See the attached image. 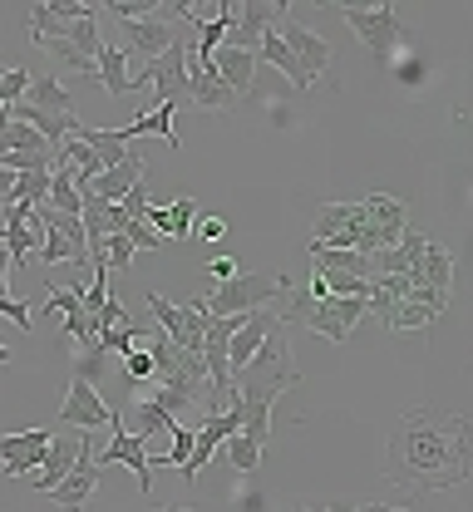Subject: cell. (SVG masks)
Instances as JSON below:
<instances>
[{
    "instance_id": "17",
    "label": "cell",
    "mask_w": 473,
    "mask_h": 512,
    "mask_svg": "<svg viewBox=\"0 0 473 512\" xmlns=\"http://www.w3.org/2000/svg\"><path fill=\"white\" fill-rule=\"evenodd\" d=\"M124 40H129V55L153 64L173 40H178V30H173L163 15H148V20H124Z\"/></svg>"
},
{
    "instance_id": "46",
    "label": "cell",
    "mask_w": 473,
    "mask_h": 512,
    "mask_svg": "<svg viewBox=\"0 0 473 512\" xmlns=\"http://www.w3.org/2000/svg\"><path fill=\"white\" fill-rule=\"evenodd\" d=\"M207 271H212L217 281H227V276H237V256H217V261H212Z\"/></svg>"
},
{
    "instance_id": "8",
    "label": "cell",
    "mask_w": 473,
    "mask_h": 512,
    "mask_svg": "<svg viewBox=\"0 0 473 512\" xmlns=\"http://www.w3.org/2000/svg\"><path fill=\"white\" fill-rule=\"evenodd\" d=\"M94 488H99V463H94V448H89V434H84L74 468H69V473L55 483V488H50V493H45V498H55V508H60V512H79L89 498H94Z\"/></svg>"
},
{
    "instance_id": "41",
    "label": "cell",
    "mask_w": 473,
    "mask_h": 512,
    "mask_svg": "<svg viewBox=\"0 0 473 512\" xmlns=\"http://www.w3.org/2000/svg\"><path fill=\"white\" fill-rule=\"evenodd\" d=\"M193 458V429H183V424H173L168 429V448H163V463H173V468H183Z\"/></svg>"
},
{
    "instance_id": "27",
    "label": "cell",
    "mask_w": 473,
    "mask_h": 512,
    "mask_svg": "<svg viewBox=\"0 0 473 512\" xmlns=\"http://www.w3.org/2000/svg\"><path fill=\"white\" fill-rule=\"evenodd\" d=\"M94 74L104 79V89H109V94H134L129 60H124V50H119L114 40H104V45H99V55H94Z\"/></svg>"
},
{
    "instance_id": "43",
    "label": "cell",
    "mask_w": 473,
    "mask_h": 512,
    "mask_svg": "<svg viewBox=\"0 0 473 512\" xmlns=\"http://www.w3.org/2000/svg\"><path fill=\"white\" fill-rule=\"evenodd\" d=\"M124 237L134 242V252H158V242H163V237H158V232H153L148 222H134V217H129V227H124Z\"/></svg>"
},
{
    "instance_id": "42",
    "label": "cell",
    "mask_w": 473,
    "mask_h": 512,
    "mask_svg": "<svg viewBox=\"0 0 473 512\" xmlns=\"http://www.w3.org/2000/svg\"><path fill=\"white\" fill-rule=\"evenodd\" d=\"M109 15L124 25V20H148L158 15V0H109Z\"/></svg>"
},
{
    "instance_id": "35",
    "label": "cell",
    "mask_w": 473,
    "mask_h": 512,
    "mask_svg": "<svg viewBox=\"0 0 473 512\" xmlns=\"http://www.w3.org/2000/svg\"><path fill=\"white\" fill-rule=\"evenodd\" d=\"M45 192H50V168H40V173H15L10 202H15V207H40Z\"/></svg>"
},
{
    "instance_id": "45",
    "label": "cell",
    "mask_w": 473,
    "mask_h": 512,
    "mask_svg": "<svg viewBox=\"0 0 473 512\" xmlns=\"http://www.w3.org/2000/svg\"><path fill=\"white\" fill-rule=\"evenodd\" d=\"M198 232H203V242H222V237H227V222H222V217H203Z\"/></svg>"
},
{
    "instance_id": "37",
    "label": "cell",
    "mask_w": 473,
    "mask_h": 512,
    "mask_svg": "<svg viewBox=\"0 0 473 512\" xmlns=\"http://www.w3.org/2000/svg\"><path fill=\"white\" fill-rule=\"evenodd\" d=\"M222 448H227V463H232L237 473H252V468L262 463V444H252L247 434H232Z\"/></svg>"
},
{
    "instance_id": "11",
    "label": "cell",
    "mask_w": 473,
    "mask_h": 512,
    "mask_svg": "<svg viewBox=\"0 0 473 512\" xmlns=\"http://www.w3.org/2000/svg\"><path fill=\"white\" fill-rule=\"evenodd\" d=\"M355 227H365V212H360V202H326V207L316 212L311 247H340V252H350V237H355Z\"/></svg>"
},
{
    "instance_id": "19",
    "label": "cell",
    "mask_w": 473,
    "mask_h": 512,
    "mask_svg": "<svg viewBox=\"0 0 473 512\" xmlns=\"http://www.w3.org/2000/svg\"><path fill=\"white\" fill-rule=\"evenodd\" d=\"M207 64H212V74L222 79V89H227L232 99H247V94H252V69H257V55L222 45V50H217Z\"/></svg>"
},
{
    "instance_id": "14",
    "label": "cell",
    "mask_w": 473,
    "mask_h": 512,
    "mask_svg": "<svg viewBox=\"0 0 473 512\" xmlns=\"http://www.w3.org/2000/svg\"><path fill=\"white\" fill-rule=\"evenodd\" d=\"M94 463H99V468L124 463V468L138 478V493H148V488H153V473H148V468H153V458H148V439H138V434H124V429H119V434L109 439V448H104Z\"/></svg>"
},
{
    "instance_id": "6",
    "label": "cell",
    "mask_w": 473,
    "mask_h": 512,
    "mask_svg": "<svg viewBox=\"0 0 473 512\" xmlns=\"http://www.w3.org/2000/svg\"><path fill=\"white\" fill-rule=\"evenodd\" d=\"M148 311H153V325H163V335H168L178 350H188V355H203V330H207V320H212L203 311V301L173 306L168 296L148 291Z\"/></svg>"
},
{
    "instance_id": "29",
    "label": "cell",
    "mask_w": 473,
    "mask_h": 512,
    "mask_svg": "<svg viewBox=\"0 0 473 512\" xmlns=\"http://www.w3.org/2000/svg\"><path fill=\"white\" fill-rule=\"evenodd\" d=\"M178 419L168 414V409H158L153 399H138V404H129V429L124 434H138V439H148L153 444V434H168Z\"/></svg>"
},
{
    "instance_id": "16",
    "label": "cell",
    "mask_w": 473,
    "mask_h": 512,
    "mask_svg": "<svg viewBox=\"0 0 473 512\" xmlns=\"http://www.w3.org/2000/svg\"><path fill=\"white\" fill-rule=\"evenodd\" d=\"M271 325H276V311H271V306L242 316V325H237V330H232V340H227V370H242V365L262 350V340H267Z\"/></svg>"
},
{
    "instance_id": "7",
    "label": "cell",
    "mask_w": 473,
    "mask_h": 512,
    "mask_svg": "<svg viewBox=\"0 0 473 512\" xmlns=\"http://www.w3.org/2000/svg\"><path fill=\"white\" fill-rule=\"evenodd\" d=\"M143 84L158 94V104H188V40L183 35L134 79V89H143Z\"/></svg>"
},
{
    "instance_id": "5",
    "label": "cell",
    "mask_w": 473,
    "mask_h": 512,
    "mask_svg": "<svg viewBox=\"0 0 473 512\" xmlns=\"http://www.w3.org/2000/svg\"><path fill=\"white\" fill-rule=\"evenodd\" d=\"M60 424L69 429H79V434H89V429H124V419H119V409H109L104 404V394H99V384L84 380V375H74L65 389V404H60Z\"/></svg>"
},
{
    "instance_id": "15",
    "label": "cell",
    "mask_w": 473,
    "mask_h": 512,
    "mask_svg": "<svg viewBox=\"0 0 473 512\" xmlns=\"http://www.w3.org/2000/svg\"><path fill=\"white\" fill-rule=\"evenodd\" d=\"M276 35H281V45L296 55V64L311 74V79H321L326 74V64H331V45L321 40V35H311L306 25H296V20H281L276 25Z\"/></svg>"
},
{
    "instance_id": "28",
    "label": "cell",
    "mask_w": 473,
    "mask_h": 512,
    "mask_svg": "<svg viewBox=\"0 0 473 512\" xmlns=\"http://www.w3.org/2000/svg\"><path fill=\"white\" fill-rule=\"evenodd\" d=\"M25 104H30V109H40V114H60V119L74 114V99H69L50 74H40V79L30 74V84H25Z\"/></svg>"
},
{
    "instance_id": "9",
    "label": "cell",
    "mask_w": 473,
    "mask_h": 512,
    "mask_svg": "<svg viewBox=\"0 0 473 512\" xmlns=\"http://www.w3.org/2000/svg\"><path fill=\"white\" fill-rule=\"evenodd\" d=\"M237 424H242V414H237V404H227V409H217V414H207V419H203V429L193 434V458H188V463H183L178 473H183L188 483H198V473H203V468H207V458H212L217 448H222V444H227V439H232V434H237Z\"/></svg>"
},
{
    "instance_id": "34",
    "label": "cell",
    "mask_w": 473,
    "mask_h": 512,
    "mask_svg": "<svg viewBox=\"0 0 473 512\" xmlns=\"http://www.w3.org/2000/svg\"><path fill=\"white\" fill-rule=\"evenodd\" d=\"M434 320H439V316H434L424 301H409V296H405V301L385 316V330H390V335H400V330H424V325H434Z\"/></svg>"
},
{
    "instance_id": "33",
    "label": "cell",
    "mask_w": 473,
    "mask_h": 512,
    "mask_svg": "<svg viewBox=\"0 0 473 512\" xmlns=\"http://www.w3.org/2000/svg\"><path fill=\"white\" fill-rule=\"evenodd\" d=\"M405 296H409V276H370V301L365 306L385 320Z\"/></svg>"
},
{
    "instance_id": "50",
    "label": "cell",
    "mask_w": 473,
    "mask_h": 512,
    "mask_svg": "<svg viewBox=\"0 0 473 512\" xmlns=\"http://www.w3.org/2000/svg\"><path fill=\"white\" fill-rule=\"evenodd\" d=\"M0 365H10V345L5 340H0Z\"/></svg>"
},
{
    "instance_id": "49",
    "label": "cell",
    "mask_w": 473,
    "mask_h": 512,
    "mask_svg": "<svg viewBox=\"0 0 473 512\" xmlns=\"http://www.w3.org/2000/svg\"><path fill=\"white\" fill-rule=\"evenodd\" d=\"M0 296H10V261H0Z\"/></svg>"
},
{
    "instance_id": "22",
    "label": "cell",
    "mask_w": 473,
    "mask_h": 512,
    "mask_svg": "<svg viewBox=\"0 0 473 512\" xmlns=\"http://www.w3.org/2000/svg\"><path fill=\"white\" fill-rule=\"evenodd\" d=\"M188 104L193 109H232L237 99L222 89V79L212 74V64H193V55H188Z\"/></svg>"
},
{
    "instance_id": "1",
    "label": "cell",
    "mask_w": 473,
    "mask_h": 512,
    "mask_svg": "<svg viewBox=\"0 0 473 512\" xmlns=\"http://www.w3.org/2000/svg\"><path fill=\"white\" fill-rule=\"evenodd\" d=\"M473 468V424L444 409H409L385 439V478L405 488H459Z\"/></svg>"
},
{
    "instance_id": "48",
    "label": "cell",
    "mask_w": 473,
    "mask_h": 512,
    "mask_svg": "<svg viewBox=\"0 0 473 512\" xmlns=\"http://www.w3.org/2000/svg\"><path fill=\"white\" fill-rule=\"evenodd\" d=\"M10 188H15V173H10V168H0V197H10Z\"/></svg>"
},
{
    "instance_id": "3",
    "label": "cell",
    "mask_w": 473,
    "mask_h": 512,
    "mask_svg": "<svg viewBox=\"0 0 473 512\" xmlns=\"http://www.w3.org/2000/svg\"><path fill=\"white\" fill-rule=\"evenodd\" d=\"M286 286H291V276H271V271H237V276L217 281V291L203 301V311H207V316L242 320L247 311H262V306H271Z\"/></svg>"
},
{
    "instance_id": "2",
    "label": "cell",
    "mask_w": 473,
    "mask_h": 512,
    "mask_svg": "<svg viewBox=\"0 0 473 512\" xmlns=\"http://www.w3.org/2000/svg\"><path fill=\"white\" fill-rule=\"evenodd\" d=\"M291 384H296L291 340H286V325L276 320L267 330V340H262V350L242 370H232V389H237V399H267V404H276V394L291 389Z\"/></svg>"
},
{
    "instance_id": "36",
    "label": "cell",
    "mask_w": 473,
    "mask_h": 512,
    "mask_svg": "<svg viewBox=\"0 0 473 512\" xmlns=\"http://www.w3.org/2000/svg\"><path fill=\"white\" fill-rule=\"evenodd\" d=\"M163 207H168V242H183V237H193L198 197H173V202H163Z\"/></svg>"
},
{
    "instance_id": "32",
    "label": "cell",
    "mask_w": 473,
    "mask_h": 512,
    "mask_svg": "<svg viewBox=\"0 0 473 512\" xmlns=\"http://www.w3.org/2000/svg\"><path fill=\"white\" fill-rule=\"evenodd\" d=\"M311 266H316V271H350V276H375L370 256L340 252V247H311Z\"/></svg>"
},
{
    "instance_id": "13",
    "label": "cell",
    "mask_w": 473,
    "mask_h": 512,
    "mask_svg": "<svg viewBox=\"0 0 473 512\" xmlns=\"http://www.w3.org/2000/svg\"><path fill=\"white\" fill-rule=\"evenodd\" d=\"M45 448H50V434H45V429H20V434H5V439H0V463H5L10 478H25V473L40 468Z\"/></svg>"
},
{
    "instance_id": "24",
    "label": "cell",
    "mask_w": 473,
    "mask_h": 512,
    "mask_svg": "<svg viewBox=\"0 0 473 512\" xmlns=\"http://www.w3.org/2000/svg\"><path fill=\"white\" fill-rule=\"evenodd\" d=\"M173 114H178V104H158V109L138 114L134 124L119 128V138H124V143H134V138H143V133H158V138L178 153V148H183V138H178V128H173Z\"/></svg>"
},
{
    "instance_id": "31",
    "label": "cell",
    "mask_w": 473,
    "mask_h": 512,
    "mask_svg": "<svg viewBox=\"0 0 473 512\" xmlns=\"http://www.w3.org/2000/svg\"><path fill=\"white\" fill-rule=\"evenodd\" d=\"M45 207H55V212H65V217H79V188H74V173H69V163H50V192H45Z\"/></svg>"
},
{
    "instance_id": "21",
    "label": "cell",
    "mask_w": 473,
    "mask_h": 512,
    "mask_svg": "<svg viewBox=\"0 0 473 512\" xmlns=\"http://www.w3.org/2000/svg\"><path fill=\"white\" fill-rule=\"evenodd\" d=\"M79 444H84V434H60V439H50L45 448V458H40V478H35V493H50L60 478H65L69 468H74V458H79Z\"/></svg>"
},
{
    "instance_id": "18",
    "label": "cell",
    "mask_w": 473,
    "mask_h": 512,
    "mask_svg": "<svg viewBox=\"0 0 473 512\" xmlns=\"http://www.w3.org/2000/svg\"><path fill=\"white\" fill-rule=\"evenodd\" d=\"M409 286H424V291H444L449 296V286H454V252L439 247V242H424V252H419L414 271H409Z\"/></svg>"
},
{
    "instance_id": "44",
    "label": "cell",
    "mask_w": 473,
    "mask_h": 512,
    "mask_svg": "<svg viewBox=\"0 0 473 512\" xmlns=\"http://www.w3.org/2000/svg\"><path fill=\"white\" fill-rule=\"evenodd\" d=\"M45 10H50V20H84V15H94V5H84V0H50Z\"/></svg>"
},
{
    "instance_id": "38",
    "label": "cell",
    "mask_w": 473,
    "mask_h": 512,
    "mask_svg": "<svg viewBox=\"0 0 473 512\" xmlns=\"http://www.w3.org/2000/svg\"><path fill=\"white\" fill-rule=\"evenodd\" d=\"M326 311H331V316L340 320V330H345V335H350V330H355V325H360V316H365V311H370V306H365V301H360V296H326Z\"/></svg>"
},
{
    "instance_id": "12",
    "label": "cell",
    "mask_w": 473,
    "mask_h": 512,
    "mask_svg": "<svg viewBox=\"0 0 473 512\" xmlns=\"http://www.w3.org/2000/svg\"><path fill=\"white\" fill-rule=\"evenodd\" d=\"M79 227H84V242L99 247L104 237H114V232L129 227V212H124L119 202H104V197H94V192H79Z\"/></svg>"
},
{
    "instance_id": "4",
    "label": "cell",
    "mask_w": 473,
    "mask_h": 512,
    "mask_svg": "<svg viewBox=\"0 0 473 512\" xmlns=\"http://www.w3.org/2000/svg\"><path fill=\"white\" fill-rule=\"evenodd\" d=\"M340 20L370 45V55L385 64L395 55V45L405 40V20L395 15V5H340Z\"/></svg>"
},
{
    "instance_id": "40",
    "label": "cell",
    "mask_w": 473,
    "mask_h": 512,
    "mask_svg": "<svg viewBox=\"0 0 473 512\" xmlns=\"http://www.w3.org/2000/svg\"><path fill=\"white\" fill-rule=\"evenodd\" d=\"M124 380L134 384H153V355H148V345H134L129 355H124Z\"/></svg>"
},
{
    "instance_id": "39",
    "label": "cell",
    "mask_w": 473,
    "mask_h": 512,
    "mask_svg": "<svg viewBox=\"0 0 473 512\" xmlns=\"http://www.w3.org/2000/svg\"><path fill=\"white\" fill-rule=\"evenodd\" d=\"M84 311V301H79V291H69V286H60V281H50V301H45V311L40 316H79Z\"/></svg>"
},
{
    "instance_id": "30",
    "label": "cell",
    "mask_w": 473,
    "mask_h": 512,
    "mask_svg": "<svg viewBox=\"0 0 473 512\" xmlns=\"http://www.w3.org/2000/svg\"><path fill=\"white\" fill-rule=\"evenodd\" d=\"M60 261L89 266V242H84V237H69V232H45V242H40V266H60Z\"/></svg>"
},
{
    "instance_id": "23",
    "label": "cell",
    "mask_w": 473,
    "mask_h": 512,
    "mask_svg": "<svg viewBox=\"0 0 473 512\" xmlns=\"http://www.w3.org/2000/svg\"><path fill=\"white\" fill-rule=\"evenodd\" d=\"M424 232H405L395 247H385V252L370 256V266H375V276H409L414 271V261H419V252H424Z\"/></svg>"
},
{
    "instance_id": "25",
    "label": "cell",
    "mask_w": 473,
    "mask_h": 512,
    "mask_svg": "<svg viewBox=\"0 0 473 512\" xmlns=\"http://www.w3.org/2000/svg\"><path fill=\"white\" fill-rule=\"evenodd\" d=\"M74 138H79V143H84V148H89V153H94L104 168H119V163L134 153V148L119 138V128H84V124H79V128H74Z\"/></svg>"
},
{
    "instance_id": "10",
    "label": "cell",
    "mask_w": 473,
    "mask_h": 512,
    "mask_svg": "<svg viewBox=\"0 0 473 512\" xmlns=\"http://www.w3.org/2000/svg\"><path fill=\"white\" fill-rule=\"evenodd\" d=\"M281 20H286V0H276V5H271V0H242V5H237V25H232L227 45L252 55V50H257V40H262L267 30H276Z\"/></svg>"
},
{
    "instance_id": "47",
    "label": "cell",
    "mask_w": 473,
    "mask_h": 512,
    "mask_svg": "<svg viewBox=\"0 0 473 512\" xmlns=\"http://www.w3.org/2000/svg\"><path fill=\"white\" fill-rule=\"evenodd\" d=\"M301 512H405V508H390V503H365V508H301Z\"/></svg>"
},
{
    "instance_id": "26",
    "label": "cell",
    "mask_w": 473,
    "mask_h": 512,
    "mask_svg": "<svg viewBox=\"0 0 473 512\" xmlns=\"http://www.w3.org/2000/svg\"><path fill=\"white\" fill-rule=\"evenodd\" d=\"M252 55H257V60H267V64H276V69H281V74H286V79H291V84L301 89V94H306V89L316 84V79H311V74H306V69L296 64V55H291V50L281 45V35H276V30H267V35L257 40V50H252Z\"/></svg>"
},
{
    "instance_id": "51",
    "label": "cell",
    "mask_w": 473,
    "mask_h": 512,
    "mask_svg": "<svg viewBox=\"0 0 473 512\" xmlns=\"http://www.w3.org/2000/svg\"><path fill=\"white\" fill-rule=\"evenodd\" d=\"M163 512H198V508H188V503H183V508H163Z\"/></svg>"
},
{
    "instance_id": "20",
    "label": "cell",
    "mask_w": 473,
    "mask_h": 512,
    "mask_svg": "<svg viewBox=\"0 0 473 512\" xmlns=\"http://www.w3.org/2000/svg\"><path fill=\"white\" fill-rule=\"evenodd\" d=\"M138 183H143V158H138V153H129L119 168H104V173H99V178H94L84 192H94V197H104V202H124Z\"/></svg>"
}]
</instances>
